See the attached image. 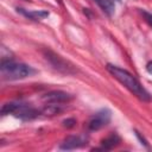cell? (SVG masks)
Masks as SVG:
<instances>
[{"label":"cell","mask_w":152,"mask_h":152,"mask_svg":"<svg viewBox=\"0 0 152 152\" xmlns=\"http://www.w3.org/2000/svg\"><path fill=\"white\" fill-rule=\"evenodd\" d=\"M134 132H135V135H137V138L139 139L140 144H141V145H144L145 147H147V148H148L150 146H148V142H147V140H146V139H145V138H144V137H142V135H141V134H140L138 131H134Z\"/></svg>","instance_id":"4fadbf2b"},{"label":"cell","mask_w":152,"mask_h":152,"mask_svg":"<svg viewBox=\"0 0 152 152\" xmlns=\"http://www.w3.org/2000/svg\"><path fill=\"white\" fill-rule=\"evenodd\" d=\"M18 13H20L21 15H24L25 18L27 19H31V20H34V21H38V20H43L45 18H48L50 15L49 11H45V10H39V11H28V10H25V8H21V7H18L17 8Z\"/></svg>","instance_id":"ba28073f"},{"label":"cell","mask_w":152,"mask_h":152,"mask_svg":"<svg viewBox=\"0 0 152 152\" xmlns=\"http://www.w3.org/2000/svg\"><path fill=\"white\" fill-rule=\"evenodd\" d=\"M62 112H63L62 106L57 104V103H48L40 109V114H43L45 116H55V115L61 114Z\"/></svg>","instance_id":"30bf717a"},{"label":"cell","mask_w":152,"mask_h":152,"mask_svg":"<svg viewBox=\"0 0 152 152\" xmlns=\"http://www.w3.org/2000/svg\"><path fill=\"white\" fill-rule=\"evenodd\" d=\"M74 95L63 90H51L45 93L42 96V100L46 103H57V104H62V103H68L70 101L74 100Z\"/></svg>","instance_id":"8992f818"},{"label":"cell","mask_w":152,"mask_h":152,"mask_svg":"<svg viewBox=\"0 0 152 152\" xmlns=\"http://www.w3.org/2000/svg\"><path fill=\"white\" fill-rule=\"evenodd\" d=\"M121 142V138L118 133H110L108 137H106L102 141H101V147L100 148H94V150H104V151H109L114 147H116Z\"/></svg>","instance_id":"9c48e42d"},{"label":"cell","mask_w":152,"mask_h":152,"mask_svg":"<svg viewBox=\"0 0 152 152\" xmlns=\"http://www.w3.org/2000/svg\"><path fill=\"white\" fill-rule=\"evenodd\" d=\"M37 70L28 64L18 63L12 59H1L0 76L2 81H17L34 75Z\"/></svg>","instance_id":"7a4b0ae2"},{"label":"cell","mask_w":152,"mask_h":152,"mask_svg":"<svg viewBox=\"0 0 152 152\" xmlns=\"http://www.w3.org/2000/svg\"><path fill=\"white\" fill-rule=\"evenodd\" d=\"M12 114L20 120H33L40 115V110L26 102L11 101L4 103L1 107V115Z\"/></svg>","instance_id":"3957f363"},{"label":"cell","mask_w":152,"mask_h":152,"mask_svg":"<svg viewBox=\"0 0 152 152\" xmlns=\"http://www.w3.org/2000/svg\"><path fill=\"white\" fill-rule=\"evenodd\" d=\"M94 2L97 4V6L102 10L103 13H106L108 17L113 15L114 11H115V5L113 0H93Z\"/></svg>","instance_id":"8fae6325"},{"label":"cell","mask_w":152,"mask_h":152,"mask_svg":"<svg viewBox=\"0 0 152 152\" xmlns=\"http://www.w3.org/2000/svg\"><path fill=\"white\" fill-rule=\"evenodd\" d=\"M110 119H112V112L108 108H102L91 116L88 124V128L89 131H99L104 126H107L110 122Z\"/></svg>","instance_id":"5b68a950"},{"label":"cell","mask_w":152,"mask_h":152,"mask_svg":"<svg viewBox=\"0 0 152 152\" xmlns=\"http://www.w3.org/2000/svg\"><path fill=\"white\" fill-rule=\"evenodd\" d=\"M141 13H142V15L145 17V20L152 26V14H151V13H147V12H145V11H142Z\"/></svg>","instance_id":"5bb4252c"},{"label":"cell","mask_w":152,"mask_h":152,"mask_svg":"<svg viewBox=\"0 0 152 152\" xmlns=\"http://www.w3.org/2000/svg\"><path fill=\"white\" fill-rule=\"evenodd\" d=\"M43 55L45 57V59L49 62V64L57 71L62 72V74H66V75H71L76 72L75 66L68 62L66 59H64L62 56H59L58 53H56L55 51L50 50V49H45L43 51Z\"/></svg>","instance_id":"277c9868"},{"label":"cell","mask_w":152,"mask_h":152,"mask_svg":"<svg viewBox=\"0 0 152 152\" xmlns=\"http://www.w3.org/2000/svg\"><path fill=\"white\" fill-rule=\"evenodd\" d=\"M146 71L152 76V61L147 62V64H146Z\"/></svg>","instance_id":"9a60e30c"},{"label":"cell","mask_w":152,"mask_h":152,"mask_svg":"<svg viewBox=\"0 0 152 152\" xmlns=\"http://www.w3.org/2000/svg\"><path fill=\"white\" fill-rule=\"evenodd\" d=\"M87 144H88V137L86 134L69 135L63 140V142L59 144V148L65 150V151H70V150H76V148L83 147Z\"/></svg>","instance_id":"52a82bcc"},{"label":"cell","mask_w":152,"mask_h":152,"mask_svg":"<svg viewBox=\"0 0 152 152\" xmlns=\"http://www.w3.org/2000/svg\"><path fill=\"white\" fill-rule=\"evenodd\" d=\"M118 1H120V0H118Z\"/></svg>","instance_id":"2e32d148"},{"label":"cell","mask_w":152,"mask_h":152,"mask_svg":"<svg viewBox=\"0 0 152 152\" xmlns=\"http://www.w3.org/2000/svg\"><path fill=\"white\" fill-rule=\"evenodd\" d=\"M106 69L116 81H119L126 89H128L139 100H141L144 102H150L152 100L150 93L141 86V83L138 81V78L133 74H131L128 70L122 69V68L110 64V63H108L106 65Z\"/></svg>","instance_id":"6da1fadb"},{"label":"cell","mask_w":152,"mask_h":152,"mask_svg":"<svg viewBox=\"0 0 152 152\" xmlns=\"http://www.w3.org/2000/svg\"><path fill=\"white\" fill-rule=\"evenodd\" d=\"M75 125H76V120L74 118H69V119H65L63 121V126L66 128H72Z\"/></svg>","instance_id":"7c38bea8"}]
</instances>
